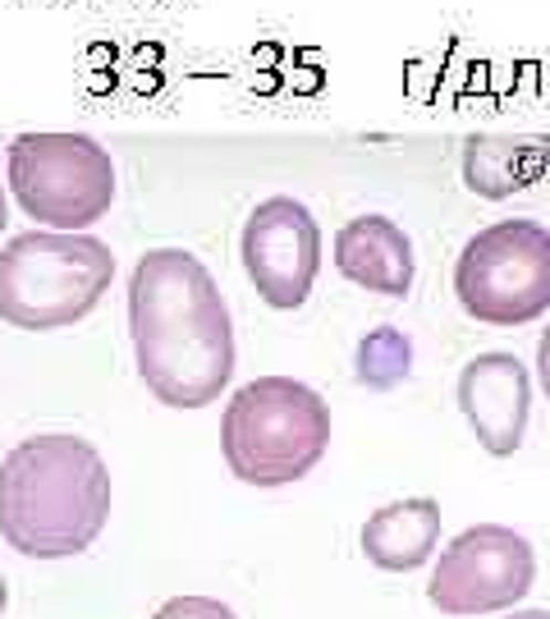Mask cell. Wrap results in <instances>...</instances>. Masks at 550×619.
<instances>
[{
    "label": "cell",
    "instance_id": "obj_7",
    "mask_svg": "<svg viewBox=\"0 0 550 619\" xmlns=\"http://www.w3.org/2000/svg\"><path fill=\"white\" fill-rule=\"evenodd\" d=\"M537 583V555L532 542L500 523H477L458 533L432 569L426 601L441 615H496L518 606Z\"/></svg>",
    "mask_w": 550,
    "mask_h": 619
},
{
    "label": "cell",
    "instance_id": "obj_10",
    "mask_svg": "<svg viewBox=\"0 0 550 619\" xmlns=\"http://www.w3.org/2000/svg\"><path fill=\"white\" fill-rule=\"evenodd\" d=\"M335 266H340L345 281L385 298H404L417 275L413 239L390 216H358V221L340 225V234H335Z\"/></svg>",
    "mask_w": 550,
    "mask_h": 619
},
{
    "label": "cell",
    "instance_id": "obj_18",
    "mask_svg": "<svg viewBox=\"0 0 550 619\" xmlns=\"http://www.w3.org/2000/svg\"><path fill=\"white\" fill-rule=\"evenodd\" d=\"M6 601H10V587H6V578H0V615H6Z\"/></svg>",
    "mask_w": 550,
    "mask_h": 619
},
{
    "label": "cell",
    "instance_id": "obj_8",
    "mask_svg": "<svg viewBox=\"0 0 550 619\" xmlns=\"http://www.w3.org/2000/svg\"><path fill=\"white\" fill-rule=\"evenodd\" d=\"M239 258L248 271L253 290L289 313L303 307L317 285L321 271V230L313 221V211L298 198H266L253 207V216L243 221V239H239Z\"/></svg>",
    "mask_w": 550,
    "mask_h": 619
},
{
    "label": "cell",
    "instance_id": "obj_16",
    "mask_svg": "<svg viewBox=\"0 0 550 619\" xmlns=\"http://www.w3.org/2000/svg\"><path fill=\"white\" fill-rule=\"evenodd\" d=\"M500 619H550V610H514V615H500Z\"/></svg>",
    "mask_w": 550,
    "mask_h": 619
},
{
    "label": "cell",
    "instance_id": "obj_4",
    "mask_svg": "<svg viewBox=\"0 0 550 619\" xmlns=\"http://www.w3.org/2000/svg\"><path fill=\"white\" fill-rule=\"evenodd\" d=\"M115 281V253L97 234L28 230L0 248V322L60 331L83 322Z\"/></svg>",
    "mask_w": 550,
    "mask_h": 619
},
{
    "label": "cell",
    "instance_id": "obj_2",
    "mask_svg": "<svg viewBox=\"0 0 550 619\" xmlns=\"http://www.w3.org/2000/svg\"><path fill=\"white\" fill-rule=\"evenodd\" d=\"M110 518V473L102 450L51 431L0 459V537L33 560H70Z\"/></svg>",
    "mask_w": 550,
    "mask_h": 619
},
{
    "label": "cell",
    "instance_id": "obj_13",
    "mask_svg": "<svg viewBox=\"0 0 550 619\" xmlns=\"http://www.w3.org/2000/svg\"><path fill=\"white\" fill-rule=\"evenodd\" d=\"M353 363H358V381L367 390H394V386H404L409 371H413V345H409L404 331L377 326L358 339Z\"/></svg>",
    "mask_w": 550,
    "mask_h": 619
},
{
    "label": "cell",
    "instance_id": "obj_17",
    "mask_svg": "<svg viewBox=\"0 0 550 619\" xmlns=\"http://www.w3.org/2000/svg\"><path fill=\"white\" fill-rule=\"evenodd\" d=\"M10 225V202H6V189H0V230Z\"/></svg>",
    "mask_w": 550,
    "mask_h": 619
},
{
    "label": "cell",
    "instance_id": "obj_12",
    "mask_svg": "<svg viewBox=\"0 0 550 619\" xmlns=\"http://www.w3.org/2000/svg\"><path fill=\"white\" fill-rule=\"evenodd\" d=\"M546 143L523 138H468L464 147V183L482 198H509L546 170Z\"/></svg>",
    "mask_w": 550,
    "mask_h": 619
},
{
    "label": "cell",
    "instance_id": "obj_5",
    "mask_svg": "<svg viewBox=\"0 0 550 619\" xmlns=\"http://www.w3.org/2000/svg\"><path fill=\"white\" fill-rule=\"evenodd\" d=\"M458 307L482 326H528L550 313V230L528 216L477 230L454 262Z\"/></svg>",
    "mask_w": 550,
    "mask_h": 619
},
{
    "label": "cell",
    "instance_id": "obj_14",
    "mask_svg": "<svg viewBox=\"0 0 550 619\" xmlns=\"http://www.w3.org/2000/svg\"><path fill=\"white\" fill-rule=\"evenodd\" d=\"M151 619H234V610L225 601H216V597H174Z\"/></svg>",
    "mask_w": 550,
    "mask_h": 619
},
{
    "label": "cell",
    "instance_id": "obj_1",
    "mask_svg": "<svg viewBox=\"0 0 550 619\" xmlns=\"http://www.w3.org/2000/svg\"><path fill=\"white\" fill-rule=\"evenodd\" d=\"M129 335L142 386L170 409H202L234 377V326L211 271L183 248H151L129 275Z\"/></svg>",
    "mask_w": 550,
    "mask_h": 619
},
{
    "label": "cell",
    "instance_id": "obj_11",
    "mask_svg": "<svg viewBox=\"0 0 550 619\" xmlns=\"http://www.w3.org/2000/svg\"><path fill=\"white\" fill-rule=\"evenodd\" d=\"M436 542H441V505L432 495L381 505L362 523V555L385 574L422 569L436 555Z\"/></svg>",
    "mask_w": 550,
    "mask_h": 619
},
{
    "label": "cell",
    "instance_id": "obj_15",
    "mask_svg": "<svg viewBox=\"0 0 550 619\" xmlns=\"http://www.w3.org/2000/svg\"><path fill=\"white\" fill-rule=\"evenodd\" d=\"M537 386H541V395L550 399V326H546L541 339H537Z\"/></svg>",
    "mask_w": 550,
    "mask_h": 619
},
{
    "label": "cell",
    "instance_id": "obj_3",
    "mask_svg": "<svg viewBox=\"0 0 550 619\" xmlns=\"http://www.w3.org/2000/svg\"><path fill=\"white\" fill-rule=\"evenodd\" d=\"M330 445L326 399L294 377H257L239 386L221 418V454L248 486H289L308 478Z\"/></svg>",
    "mask_w": 550,
    "mask_h": 619
},
{
    "label": "cell",
    "instance_id": "obj_9",
    "mask_svg": "<svg viewBox=\"0 0 550 619\" xmlns=\"http://www.w3.org/2000/svg\"><path fill=\"white\" fill-rule=\"evenodd\" d=\"M458 409H464L473 437L486 454L509 459L528 437V413H532V377L518 363V354L491 349L477 354L458 371Z\"/></svg>",
    "mask_w": 550,
    "mask_h": 619
},
{
    "label": "cell",
    "instance_id": "obj_6",
    "mask_svg": "<svg viewBox=\"0 0 550 619\" xmlns=\"http://www.w3.org/2000/svg\"><path fill=\"white\" fill-rule=\"evenodd\" d=\"M10 193L46 230H87L115 202L110 151L87 134H19L6 161Z\"/></svg>",
    "mask_w": 550,
    "mask_h": 619
}]
</instances>
